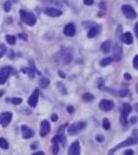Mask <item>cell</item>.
<instances>
[{"label": "cell", "instance_id": "28", "mask_svg": "<svg viewBox=\"0 0 138 155\" xmlns=\"http://www.w3.org/2000/svg\"><path fill=\"white\" fill-rule=\"evenodd\" d=\"M11 6H12V2H11V1H6V2L4 4V10H5L6 12H8V11L11 10Z\"/></svg>", "mask_w": 138, "mask_h": 155}, {"label": "cell", "instance_id": "8", "mask_svg": "<svg viewBox=\"0 0 138 155\" xmlns=\"http://www.w3.org/2000/svg\"><path fill=\"white\" fill-rule=\"evenodd\" d=\"M113 107H115V103L110 99H101L99 102V108L104 111H110L113 109Z\"/></svg>", "mask_w": 138, "mask_h": 155}, {"label": "cell", "instance_id": "42", "mask_svg": "<svg viewBox=\"0 0 138 155\" xmlns=\"http://www.w3.org/2000/svg\"><path fill=\"white\" fill-rule=\"evenodd\" d=\"M19 37H20V38H22V39H25V40H26V39H27V37H26V36H25V35H20Z\"/></svg>", "mask_w": 138, "mask_h": 155}, {"label": "cell", "instance_id": "25", "mask_svg": "<svg viewBox=\"0 0 138 155\" xmlns=\"http://www.w3.org/2000/svg\"><path fill=\"white\" fill-rule=\"evenodd\" d=\"M0 147L2 148V149H8V142L5 140V138H0Z\"/></svg>", "mask_w": 138, "mask_h": 155}, {"label": "cell", "instance_id": "29", "mask_svg": "<svg viewBox=\"0 0 138 155\" xmlns=\"http://www.w3.org/2000/svg\"><path fill=\"white\" fill-rule=\"evenodd\" d=\"M11 102H12L13 104L18 105V104H20V103L22 102V99H21V98H19V97H14V98H12V99H11Z\"/></svg>", "mask_w": 138, "mask_h": 155}, {"label": "cell", "instance_id": "30", "mask_svg": "<svg viewBox=\"0 0 138 155\" xmlns=\"http://www.w3.org/2000/svg\"><path fill=\"white\" fill-rule=\"evenodd\" d=\"M57 85L59 87L60 93H63V94H66V93H67V91H66V89H65V87H64V84H61V83H58Z\"/></svg>", "mask_w": 138, "mask_h": 155}, {"label": "cell", "instance_id": "35", "mask_svg": "<svg viewBox=\"0 0 138 155\" xmlns=\"http://www.w3.org/2000/svg\"><path fill=\"white\" fill-rule=\"evenodd\" d=\"M67 111H69L70 114H72V113L75 111V108H73L72 105H70V107H67Z\"/></svg>", "mask_w": 138, "mask_h": 155}, {"label": "cell", "instance_id": "9", "mask_svg": "<svg viewBox=\"0 0 138 155\" xmlns=\"http://www.w3.org/2000/svg\"><path fill=\"white\" fill-rule=\"evenodd\" d=\"M12 121V113H2L0 114V124L2 127H6L10 124V122Z\"/></svg>", "mask_w": 138, "mask_h": 155}, {"label": "cell", "instance_id": "32", "mask_svg": "<svg viewBox=\"0 0 138 155\" xmlns=\"http://www.w3.org/2000/svg\"><path fill=\"white\" fill-rule=\"evenodd\" d=\"M134 66H135V69L138 70V55L135 56V58H134Z\"/></svg>", "mask_w": 138, "mask_h": 155}, {"label": "cell", "instance_id": "41", "mask_svg": "<svg viewBox=\"0 0 138 155\" xmlns=\"http://www.w3.org/2000/svg\"><path fill=\"white\" fill-rule=\"evenodd\" d=\"M31 148H32V149H36V148H37V143H33V144L31 146Z\"/></svg>", "mask_w": 138, "mask_h": 155}, {"label": "cell", "instance_id": "40", "mask_svg": "<svg viewBox=\"0 0 138 155\" xmlns=\"http://www.w3.org/2000/svg\"><path fill=\"white\" fill-rule=\"evenodd\" d=\"M32 155H45L43 152H37V153H34V154H32Z\"/></svg>", "mask_w": 138, "mask_h": 155}, {"label": "cell", "instance_id": "21", "mask_svg": "<svg viewBox=\"0 0 138 155\" xmlns=\"http://www.w3.org/2000/svg\"><path fill=\"white\" fill-rule=\"evenodd\" d=\"M112 60H113V59L111 58V57H106V58H104V59H101V60H100V65H101V66L110 65V64L112 63Z\"/></svg>", "mask_w": 138, "mask_h": 155}, {"label": "cell", "instance_id": "23", "mask_svg": "<svg viewBox=\"0 0 138 155\" xmlns=\"http://www.w3.org/2000/svg\"><path fill=\"white\" fill-rule=\"evenodd\" d=\"M6 41H7L8 44H11V45H14V44H16V41H17V38H16L14 36H10V35H7V36H6Z\"/></svg>", "mask_w": 138, "mask_h": 155}, {"label": "cell", "instance_id": "46", "mask_svg": "<svg viewBox=\"0 0 138 155\" xmlns=\"http://www.w3.org/2000/svg\"><path fill=\"white\" fill-rule=\"evenodd\" d=\"M136 90H137V93H138V83H137V87H136Z\"/></svg>", "mask_w": 138, "mask_h": 155}, {"label": "cell", "instance_id": "43", "mask_svg": "<svg viewBox=\"0 0 138 155\" xmlns=\"http://www.w3.org/2000/svg\"><path fill=\"white\" fill-rule=\"evenodd\" d=\"M59 76L64 78V77H65V74H64V72H61V71H59Z\"/></svg>", "mask_w": 138, "mask_h": 155}, {"label": "cell", "instance_id": "36", "mask_svg": "<svg viewBox=\"0 0 138 155\" xmlns=\"http://www.w3.org/2000/svg\"><path fill=\"white\" fill-rule=\"evenodd\" d=\"M96 140H97L98 142H101V141L104 140V137H103V136H101V135H98V136H97V137H96Z\"/></svg>", "mask_w": 138, "mask_h": 155}, {"label": "cell", "instance_id": "20", "mask_svg": "<svg viewBox=\"0 0 138 155\" xmlns=\"http://www.w3.org/2000/svg\"><path fill=\"white\" fill-rule=\"evenodd\" d=\"M21 71H22L24 74H27L31 78L34 77V69H27V68H24V69H21Z\"/></svg>", "mask_w": 138, "mask_h": 155}, {"label": "cell", "instance_id": "34", "mask_svg": "<svg viewBox=\"0 0 138 155\" xmlns=\"http://www.w3.org/2000/svg\"><path fill=\"white\" fill-rule=\"evenodd\" d=\"M51 120H52L53 122H57V121H58V115H56V114H53V115L51 116Z\"/></svg>", "mask_w": 138, "mask_h": 155}, {"label": "cell", "instance_id": "11", "mask_svg": "<svg viewBox=\"0 0 138 155\" xmlns=\"http://www.w3.org/2000/svg\"><path fill=\"white\" fill-rule=\"evenodd\" d=\"M64 35L67 36V37H73L76 35V26H75V24H72V23L67 24L64 27Z\"/></svg>", "mask_w": 138, "mask_h": 155}, {"label": "cell", "instance_id": "15", "mask_svg": "<svg viewBox=\"0 0 138 155\" xmlns=\"http://www.w3.org/2000/svg\"><path fill=\"white\" fill-rule=\"evenodd\" d=\"M21 133H22V137L24 138H30L34 135L33 130L31 128H28L27 126H21Z\"/></svg>", "mask_w": 138, "mask_h": 155}, {"label": "cell", "instance_id": "17", "mask_svg": "<svg viewBox=\"0 0 138 155\" xmlns=\"http://www.w3.org/2000/svg\"><path fill=\"white\" fill-rule=\"evenodd\" d=\"M100 30H101L100 25H95L93 27H91V29L89 30V32H87V37H89V38H93V37H96L99 32H100Z\"/></svg>", "mask_w": 138, "mask_h": 155}, {"label": "cell", "instance_id": "6", "mask_svg": "<svg viewBox=\"0 0 138 155\" xmlns=\"http://www.w3.org/2000/svg\"><path fill=\"white\" fill-rule=\"evenodd\" d=\"M122 12H123V14H124L128 19H136V17H137L136 11H135L134 7L130 6V5H124V6L122 7Z\"/></svg>", "mask_w": 138, "mask_h": 155}, {"label": "cell", "instance_id": "44", "mask_svg": "<svg viewBox=\"0 0 138 155\" xmlns=\"http://www.w3.org/2000/svg\"><path fill=\"white\" fill-rule=\"evenodd\" d=\"M135 110L138 113V103H137V104H135Z\"/></svg>", "mask_w": 138, "mask_h": 155}, {"label": "cell", "instance_id": "12", "mask_svg": "<svg viewBox=\"0 0 138 155\" xmlns=\"http://www.w3.org/2000/svg\"><path fill=\"white\" fill-rule=\"evenodd\" d=\"M50 129H51V127H50V122H48V121H46V120H44V121L41 122V126H40V136L45 137V136L50 133Z\"/></svg>", "mask_w": 138, "mask_h": 155}, {"label": "cell", "instance_id": "31", "mask_svg": "<svg viewBox=\"0 0 138 155\" xmlns=\"http://www.w3.org/2000/svg\"><path fill=\"white\" fill-rule=\"evenodd\" d=\"M5 52H6V47L4 45H0V58L5 55Z\"/></svg>", "mask_w": 138, "mask_h": 155}, {"label": "cell", "instance_id": "18", "mask_svg": "<svg viewBox=\"0 0 138 155\" xmlns=\"http://www.w3.org/2000/svg\"><path fill=\"white\" fill-rule=\"evenodd\" d=\"M111 47H112V44H111L110 40H106V41H104V43L100 45V50H101L103 53H110Z\"/></svg>", "mask_w": 138, "mask_h": 155}, {"label": "cell", "instance_id": "33", "mask_svg": "<svg viewBox=\"0 0 138 155\" xmlns=\"http://www.w3.org/2000/svg\"><path fill=\"white\" fill-rule=\"evenodd\" d=\"M84 4H85V5H87V6H90V5H92V4H93V0H84Z\"/></svg>", "mask_w": 138, "mask_h": 155}, {"label": "cell", "instance_id": "27", "mask_svg": "<svg viewBox=\"0 0 138 155\" xmlns=\"http://www.w3.org/2000/svg\"><path fill=\"white\" fill-rule=\"evenodd\" d=\"M129 95V90L126 89V88H123V89H120L119 90V96L120 97H125Z\"/></svg>", "mask_w": 138, "mask_h": 155}, {"label": "cell", "instance_id": "38", "mask_svg": "<svg viewBox=\"0 0 138 155\" xmlns=\"http://www.w3.org/2000/svg\"><path fill=\"white\" fill-rule=\"evenodd\" d=\"M135 32H136V36L138 37V21L136 23V25H135Z\"/></svg>", "mask_w": 138, "mask_h": 155}, {"label": "cell", "instance_id": "45", "mask_svg": "<svg viewBox=\"0 0 138 155\" xmlns=\"http://www.w3.org/2000/svg\"><path fill=\"white\" fill-rule=\"evenodd\" d=\"M2 95H4V91H2V90H1V91H0V97L2 96Z\"/></svg>", "mask_w": 138, "mask_h": 155}, {"label": "cell", "instance_id": "19", "mask_svg": "<svg viewBox=\"0 0 138 155\" xmlns=\"http://www.w3.org/2000/svg\"><path fill=\"white\" fill-rule=\"evenodd\" d=\"M122 40H123V43H125V44H132L134 37H132V35H131L130 32H126V33H124V35L122 36Z\"/></svg>", "mask_w": 138, "mask_h": 155}, {"label": "cell", "instance_id": "7", "mask_svg": "<svg viewBox=\"0 0 138 155\" xmlns=\"http://www.w3.org/2000/svg\"><path fill=\"white\" fill-rule=\"evenodd\" d=\"M13 72L11 66H5L2 69H0V84H5L7 78L10 77V75Z\"/></svg>", "mask_w": 138, "mask_h": 155}, {"label": "cell", "instance_id": "13", "mask_svg": "<svg viewBox=\"0 0 138 155\" xmlns=\"http://www.w3.org/2000/svg\"><path fill=\"white\" fill-rule=\"evenodd\" d=\"M38 98H39V90L36 89V90L32 93V95L30 96V98H28V105L32 107V108L36 107L37 103H38Z\"/></svg>", "mask_w": 138, "mask_h": 155}, {"label": "cell", "instance_id": "4", "mask_svg": "<svg viewBox=\"0 0 138 155\" xmlns=\"http://www.w3.org/2000/svg\"><path fill=\"white\" fill-rule=\"evenodd\" d=\"M85 127H86V123H85V122H78V123H75V124H72V126H69V128H67V133H69V135H75V134H77V133H79V132L84 130V129H85Z\"/></svg>", "mask_w": 138, "mask_h": 155}, {"label": "cell", "instance_id": "2", "mask_svg": "<svg viewBox=\"0 0 138 155\" xmlns=\"http://www.w3.org/2000/svg\"><path fill=\"white\" fill-rule=\"evenodd\" d=\"M20 18H21V20H22L26 25H28V26H34L36 23H37V18H36V16H34L33 13L26 12V11H24V10H20Z\"/></svg>", "mask_w": 138, "mask_h": 155}, {"label": "cell", "instance_id": "10", "mask_svg": "<svg viewBox=\"0 0 138 155\" xmlns=\"http://www.w3.org/2000/svg\"><path fill=\"white\" fill-rule=\"evenodd\" d=\"M44 13L46 14V16H48V17H59L61 16V11H60L59 8H53V7H46L45 10H44Z\"/></svg>", "mask_w": 138, "mask_h": 155}, {"label": "cell", "instance_id": "5", "mask_svg": "<svg viewBox=\"0 0 138 155\" xmlns=\"http://www.w3.org/2000/svg\"><path fill=\"white\" fill-rule=\"evenodd\" d=\"M132 111V107L129 104V103H124L123 104V108H122V117H120V123L122 126H126V117Z\"/></svg>", "mask_w": 138, "mask_h": 155}, {"label": "cell", "instance_id": "39", "mask_svg": "<svg viewBox=\"0 0 138 155\" xmlns=\"http://www.w3.org/2000/svg\"><path fill=\"white\" fill-rule=\"evenodd\" d=\"M124 154L125 155H134V152H132V150H126Z\"/></svg>", "mask_w": 138, "mask_h": 155}, {"label": "cell", "instance_id": "47", "mask_svg": "<svg viewBox=\"0 0 138 155\" xmlns=\"http://www.w3.org/2000/svg\"><path fill=\"white\" fill-rule=\"evenodd\" d=\"M137 1H138V0H137Z\"/></svg>", "mask_w": 138, "mask_h": 155}, {"label": "cell", "instance_id": "16", "mask_svg": "<svg viewBox=\"0 0 138 155\" xmlns=\"http://www.w3.org/2000/svg\"><path fill=\"white\" fill-rule=\"evenodd\" d=\"M112 51H113V58H112V59H115V60H118V62H119V60L122 59V57H123L122 47H120L119 45H117V44H116V45L113 46V50H112Z\"/></svg>", "mask_w": 138, "mask_h": 155}, {"label": "cell", "instance_id": "3", "mask_svg": "<svg viewBox=\"0 0 138 155\" xmlns=\"http://www.w3.org/2000/svg\"><path fill=\"white\" fill-rule=\"evenodd\" d=\"M138 143V137H129L128 140H125V141H123V142H120L118 146H116L112 150H110L109 152V155H112L117 149L119 148H123V147H126V146H132V144H137Z\"/></svg>", "mask_w": 138, "mask_h": 155}, {"label": "cell", "instance_id": "26", "mask_svg": "<svg viewBox=\"0 0 138 155\" xmlns=\"http://www.w3.org/2000/svg\"><path fill=\"white\" fill-rule=\"evenodd\" d=\"M103 127H104V129H106V130H109L110 129V121L107 120V118H104L103 120Z\"/></svg>", "mask_w": 138, "mask_h": 155}, {"label": "cell", "instance_id": "1", "mask_svg": "<svg viewBox=\"0 0 138 155\" xmlns=\"http://www.w3.org/2000/svg\"><path fill=\"white\" fill-rule=\"evenodd\" d=\"M56 60L59 64H67L72 59V52L70 49H63L56 56Z\"/></svg>", "mask_w": 138, "mask_h": 155}, {"label": "cell", "instance_id": "37", "mask_svg": "<svg viewBox=\"0 0 138 155\" xmlns=\"http://www.w3.org/2000/svg\"><path fill=\"white\" fill-rule=\"evenodd\" d=\"M124 77H125V79L130 81V79H131V75H130V74H125V75H124Z\"/></svg>", "mask_w": 138, "mask_h": 155}, {"label": "cell", "instance_id": "24", "mask_svg": "<svg viewBox=\"0 0 138 155\" xmlns=\"http://www.w3.org/2000/svg\"><path fill=\"white\" fill-rule=\"evenodd\" d=\"M93 95L92 94H89V93H86V94H84L83 95V99L85 101V102H91V101H93Z\"/></svg>", "mask_w": 138, "mask_h": 155}, {"label": "cell", "instance_id": "14", "mask_svg": "<svg viewBox=\"0 0 138 155\" xmlns=\"http://www.w3.org/2000/svg\"><path fill=\"white\" fill-rule=\"evenodd\" d=\"M69 155H80V144L78 141H75L70 148H69Z\"/></svg>", "mask_w": 138, "mask_h": 155}, {"label": "cell", "instance_id": "22", "mask_svg": "<svg viewBox=\"0 0 138 155\" xmlns=\"http://www.w3.org/2000/svg\"><path fill=\"white\" fill-rule=\"evenodd\" d=\"M40 87L41 88H47L48 87V84H50V81H48V78H40V82H39Z\"/></svg>", "mask_w": 138, "mask_h": 155}]
</instances>
